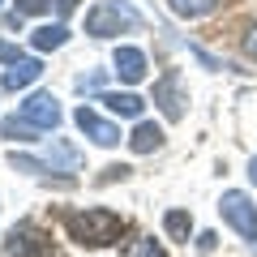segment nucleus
Masks as SVG:
<instances>
[{"label": "nucleus", "instance_id": "obj_1", "mask_svg": "<svg viewBox=\"0 0 257 257\" xmlns=\"http://www.w3.org/2000/svg\"><path fill=\"white\" fill-rule=\"evenodd\" d=\"M64 227L77 244H90V248H103L124 231V219L116 210H103V206H90V210H69L64 214Z\"/></svg>", "mask_w": 257, "mask_h": 257}, {"label": "nucleus", "instance_id": "obj_2", "mask_svg": "<svg viewBox=\"0 0 257 257\" xmlns=\"http://www.w3.org/2000/svg\"><path fill=\"white\" fill-rule=\"evenodd\" d=\"M133 26H142V13L128 0H99L86 13V35H94V39H111V35L133 30Z\"/></svg>", "mask_w": 257, "mask_h": 257}, {"label": "nucleus", "instance_id": "obj_3", "mask_svg": "<svg viewBox=\"0 0 257 257\" xmlns=\"http://www.w3.org/2000/svg\"><path fill=\"white\" fill-rule=\"evenodd\" d=\"M219 214H223V223H227V227H236L240 236L248 240V244H257V206H253V197H248V193L227 189V193L219 197Z\"/></svg>", "mask_w": 257, "mask_h": 257}, {"label": "nucleus", "instance_id": "obj_4", "mask_svg": "<svg viewBox=\"0 0 257 257\" xmlns=\"http://www.w3.org/2000/svg\"><path fill=\"white\" fill-rule=\"evenodd\" d=\"M22 116H26L30 124L39 128V133H52V128L60 124V103H56V94H47V90H35L26 103H22Z\"/></svg>", "mask_w": 257, "mask_h": 257}, {"label": "nucleus", "instance_id": "obj_5", "mask_svg": "<svg viewBox=\"0 0 257 257\" xmlns=\"http://www.w3.org/2000/svg\"><path fill=\"white\" fill-rule=\"evenodd\" d=\"M73 120H77V128H82L94 146H116V142H120V128L111 124V120H103L94 107H86V103L73 111Z\"/></svg>", "mask_w": 257, "mask_h": 257}, {"label": "nucleus", "instance_id": "obj_6", "mask_svg": "<svg viewBox=\"0 0 257 257\" xmlns=\"http://www.w3.org/2000/svg\"><path fill=\"white\" fill-rule=\"evenodd\" d=\"M155 103H159V111H163L167 120H180L184 116V94H180V73H176V69H167L163 77H159L155 82Z\"/></svg>", "mask_w": 257, "mask_h": 257}, {"label": "nucleus", "instance_id": "obj_7", "mask_svg": "<svg viewBox=\"0 0 257 257\" xmlns=\"http://www.w3.org/2000/svg\"><path fill=\"white\" fill-rule=\"evenodd\" d=\"M111 69H116V77L124 86H138L142 77H146V52H142V47L120 43L116 52H111Z\"/></svg>", "mask_w": 257, "mask_h": 257}, {"label": "nucleus", "instance_id": "obj_8", "mask_svg": "<svg viewBox=\"0 0 257 257\" xmlns=\"http://www.w3.org/2000/svg\"><path fill=\"white\" fill-rule=\"evenodd\" d=\"M9 257H52V248H47L43 231H35L30 223H18L9 231Z\"/></svg>", "mask_w": 257, "mask_h": 257}, {"label": "nucleus", "instance_id": "obj_9", "mask_svg": "<svg viewBox=\"0 0 257 257\" xmlns=\"http://www.w3.org/2000/svg\"><path fill=\"white\" fill-rule=\"evenodd\" d=\"M99 103H107V111H116V116H128V120H138L142 107H146V99L133 90H103Z\"/></svg>", "mask_w": 257, "mask_h": 257}, {"label": "nucleus", "instance_id": "obj_10", "mask_svg": "<svg viewBox=\"0 0 257 257\" xmlns=\"http://www.w3.org/2000/svg\"><path fill=\"white\" fill-rule=\"evenodd\" d=\"M39 77H43V64H39V60H30V56L5 69V86H9V90H26V86H35Z\"/></svg>", "mask_w": 257, "mask_h": 257}, {"label": "nucleus", "instance_id": "obj_11", "mask_svg": "<svg viewBox=\"0 0 257 257\" xmlns=\"http://www.w3.org/2000/svg\"><path fill=\"white\" fill-rule=\"evenodd\" d=\"M128 146H133V155H150V150L163 146V128L155 120H138V128L128 133Z\"/></svg>", "mask_w": 257, "mask_h": 257}, {"label": "nucleus", "instance_id": "obj_12", "mask_svg": "<svg viewBox=\"0 0 257 257\" xmlns=\"http://www.w3.org/2000/svg\"><path fill=\"white\" fill-rule=\"evenodd\" d=\"M47 167H52V172L73 176L77 167H82V155H77V146H73V142H52V159H47Z\"/></svg>", "mask_w": 257, "mask_h": 257}, {"label": "nucleus", "instance_id": "obj_13", "mask_svg": "<svg viewBox=\"0 0 257 257\" xmlns=\"http://www.w3.org/2000/svg\"><path fill=\"white\" fill-rule=\"evenodd\" d=\"M64 39H69V26H64V22H47V26H39L35 35H30V43H35L39 52H56V47H64Z\"/></svg>", "mask_w": 257, "mask_h": 257}, {"label": "nucleus", "instance_id": "obj_14", "mask_svg": "<svg viewBox=\"0 0 257 257\" xmlns=\"http://www.w3.org/2000/svg\"><path fill=\"white\" fill-rule=\"evenodd\" d=\"M0 138H9V142H39V128L30 124L26 116H5L0 120Z\"/></svg>", "mask_w": 257, "mask_h": 257}, {"label": "nucleus", "instance_id": "obj_15", "mask_svg": "<svg viewBox=\"0 0 257 257\" xmlns=\"http://www.w3.org/2000/svg\"><path fill=\"white\" fill-rule=\"evenodd\" d=\"M163 231H167L172 240H184V244H189L193 214H189V210H167V214H163Z\"/></svg>", "mask_w": 257, "mask_h": 257}, {"label": "nucleus", "instance_id": "obj_16", "mask_svg": "<svg viewBox=\"0 0 257 257\" xmlns=\"http://www.w3.org/2000/svg\"><path fill=\"white\" fill-rule=\"evenodd\" d=\"M176 18H206V13L219 5V0H167Z\"/></svg>", "mask_w": 257, "mask_h": 257}, {"label": "nucleus", "instance_id": "obj_17", "mask_svg": "<svg viewBox=\"0 0 257 257\" xmlns=\"http://www.w3.org/2000/svg\"><path fill=\"white\" fill-rule=\"evenodd\" d=\"M9 167H13V172H26V176H47V172H52V167H47V159H35V155H18V150L9 155Z\"/></svg>", "mask_w": 257, "mask_h": 257}, {"label": "nucleus", "instance_id": "obj_18", "mask_svg": "<svg viewBox=\"0 0 257 257\" xmlns=\"http://www.w3.org/2000/svg\"><path fill=\"white\" fill-rule=\"evenodd\" d=\"M120 257H163V248L155 244V236H138V240H128V244H124Z\"/></svg>", "mask_w": 257, "mask_h": 257}, {"label": "nucleus", "instance_id": "obj_19", "mask_svg": "<svg viewBox=\"0 0 257 257\" xmlns=\"http://www.w3.org/2000/svg\"><path fill=\"white\" fill-rule=\"evenodd\" d=\"M77 90L82 94H103V73L99 69H94V73H82L77 77Z\"/></svg>", "mask_w": 257, "mask_h": 257}, {"label": "nucleus", "instance_id": "obj_20", "mask_svg": "<svg viewBox=\"0 0 257 257\" xmlns=\"http://www.w3.org/2000/svg\"><path fill=\"white\" fill-rule=\"evenodd\" d=\"M18 60H26V56H22V47L9 43V39H0V64H18Z\"/></svg>", "mask_w": 257, "mask_h": 257}, {"label": "nucleus", "instance_id": "obj_21", "mask_svg": "<svg viewBox=\"0 0 257 257\" xmlns=\"http://www.w3.org/2000/svg\"><path fill=\"white\" fill-rule=\"evenodd\" d=\"M124 176H128V167H124V163H111V167H103L99 180H103V184H111V180H124Z\"/></svg>", "mask_w": 257, "mask_h": 257}, {"label": "nucleus", "instance_id": "obj_22", "mask_svg": "<svg viewBox=\"0 0 257 257\" xmlns=\"http://www.w3.org/2000/svg\"><path fill=\"white\" fill-rule=\"evenodd\" d=\"M47 5H52V0H18V13L22 18H26V13H43Z\"/></svg>", "mask_w": 257, "mask_h": 257}, {"label": "nucleus", "instance_id": "obj_23", "mask_svg": "<svg viewBox=\"0 0 257 257\" xmlns=\"http://www.w3.org/2000/svg\"><path fill=\"white\" fill-rule=\"evenodd\" d=\"M214 244H219L214 231H202V236H197V253H214Z\"/></svg>", "mask_w": 257, "mask_h": 257}, {"label": "nucleus", "instance_id": "obj_24", "mask_svg": "<svg viewBox=\"0 0 257 257\" xmlns=\"http://www.w3.org/2000/svg\"><path fill=\"white\" fill-rule=\"evenodd\" d=\"M244 56H248V60H257V26L244 35Z\"/></svg>", "mask_w": 257, "mask_h": 257}, {"label": "nucleus", "instance_id": "obj_25", "mask_svg": "<svg viewBox=\"0 0 257 257\" xmlns=\"http://www.w3.org/2000/svg\"><path fill=\"white\" fill-rule=\"evenodd\" d=\"M73 9H77V0H56V13H60V18H69Z\"/></svg>", "mask_w": 257, "mask_h": 257}, {"label": "nucleus", "instance_id": "obj_26", "mask_svg": "<svg viewBox=\"0 0 257 257\" xmlns=\"http://www.w3.org/2000/svg\"><path fill=\"white\" fill-rule=\"evenodd\" d=\"M248 180H253V184H257V155H253V159H248Z\"/></svg>", "mask_w": 257, "mask_h": 257}]
</instances>
